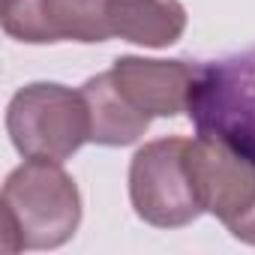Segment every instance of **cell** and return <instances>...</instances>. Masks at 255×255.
<instances>
[{"instance_id": "1", "label": "cell", "mask_w": 255, "mask_h": 255, "mask_svg": "<svg viewBox=\"0 0 255 255\" xmlns=\"http://www.w3.org/2000/svg\"><path fill=\"white\" fill-rule=\"evenodd\" d=\"M3 252L57 249L81 225V192L51 159H24L3 183Z\"/></svg>"}, {"instance_id": "2", "label": "cell", "mask_w": 255, "mask_h": 255, "mask_svg": "<svg viewBox=\"0 0 255 255\" xmlns=\"http://www.w3.org/2000/svg\"><path fill=\"white\" fill-rule=\"evenodd\" d=\"M186 114L201 138L255 162V48L201 63Z\"/></svg>"}, {"instance_id": "3", "label": "cell", "mask_w": 255, "mask_h": 255, "mask_svg": "<svg viewBox=\"0 0 255 255\" xmlns=\"http://www.w3.org/2000/svg\"><path fill=\"white\" fill-rule=\"evenodd\" d=\"M6 132L24 159L66 162L90 141V111L81 90L36 81L21 87L6 108Z\"/></svg>"}, {"instance_id": "4", "label": "cell", "mask_w": 255, "mask_h": 255, "mask_svg": "<svg viewBox=\"0 0 255 255\" xmlns=\"http://www.w3.org/2000/svg\"><path fill=\"white\" fill-rule=\"evenodd\" d=\"M189 138L171 135L147 141L129 162V201L138 219L153 228H183L204 210L198 204L189 168Z\"/></svg>"}, {"instance_id": "5", "label": "cell", "mask_w": 255, "mask_h": 255, "mask_svg": "<svg viewBox=\"0 0 255 255\" xmlns=\"http://www.w3.org/2000/svg\"><path fill=\"white\" fill-rule=\"evenodd\" d=\"M114 0H0V24L27 45L111 39Z\"/></svg>"}, {"instance_id": "6", "label": "cell", "mask_w": 255, "mask_h": 255, "mask_svg": "<svg viewBox=\"0 0 255 255\" xmlns=\"http://www.w3.org/2000/svg\"><path fill=\"white\" fill-rule=\"evenodd\" d=\"M186 168L201 210L225 228L255 207V162L237 150L198 135L186 147Z\"/></svg>"}, {"instance_id": "7", "label": "cell", "mask_w": 255, "mask_h": 255, "mask_svg": "<svg viewBox=\"0 0 255 255\" xmlns=\"http://www.w3.org/2000/svg\"><path fill=\"white\" fill-rule=\"evenodd\" d=\"M198 66L201 63L123 54L111 63L108 72L120 87V93L153 120V117H177L180 111H186Z\"/></svg>"}, {"instance_id": "8", "label": "cell", "mask_w": 255, "mask_h": 255, "mask_svg": "<svg viewBox=\"0 0 255 255\" xmlns=\"http://www.w3.org/2000/svg\"><path fill=\"white\" fill-rule=\"evenodd\" d=\"M90 111V141L102 147H126L135 144L150 126V117L138 111L120 93L111 72H99L81 87Z\"/></svg>"}, {"instance_id": "9", "label": "cell", "mask_w": 255, "mask_h": 255, "mask_svg": "<svg viewBox=\"0 0 255 255\" xmlns=\"http://www.w3.org/2000/svg\"><path fill=\"white\" fill-rule=\"evenodd\" d=\"M186 30V6L180 0H114L111 33L144 48H168Z\"/></svg>"}, {"instance_id": "10", "label": "cell", "mask_w": 255, "mask_h": 255, "mask_svg": "<svg viewBox=\"0 0 255 255\" xmlns=\"http://www.w3.org/2000/svg\"><path fill=\"white\" fill-rule=\"evenodd\" d=\"M228 231H231L234 240H240V243H246V246H255V207H252L246 216H240L237 222H231Z\"/></svg>"}]
</instances>
